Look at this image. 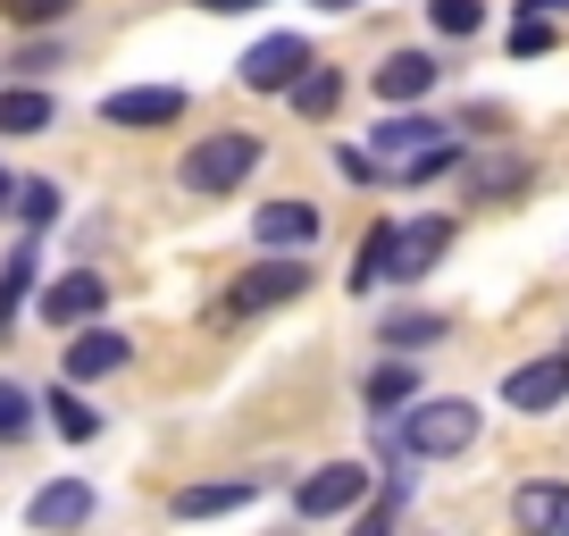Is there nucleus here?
<instances>
[{"label": "nucleus", "mask_w": 569, "mask_h": 536, "mask_svg": "<svg viewBox=\"0 0 569 536\" xmlns=\"http://www.w3.org/2000/svg\"><path fill=\"white\" fill-rule=\"evenodd\" d=\"M393 445H402V461H452V453L478 445V403H461V394H419V403L393 419Z\"/></svg>", "instance_id": "1"}, {"label": "nucleus", "mask_w": 569, "mask_h": 536, "mask_svg": "<svg viewBox=\"0 0 569 536\" xmlns=\"http://www.w3.org/2000/svg\"><path fill=\"white\" fill-rule=\"evenodd\" d=\"M251 168H260V135L227 126V135H201V143L177 160V185H184V193H201V201H218V193H234Z\"/></svg>", "instance_id": "2"}, {"label": "nucleus", "mask_w": 569, "mask_h": 536, "mask_svg": "<svg viewBox=\"0 0 569 536\" xmlns=\"http://www.w3.org/2000/svg\"><path fill=\"white\" fill-rule=\"evenodd\" d=\"M293 294H310V268L293 260V251H277V260L243 268V277H234V286L218 294V319H227V327H243V319H260V310L293 302Z\"/></svg>", "instance_id": "3"}, {"label": "nucleus", "mask_w": 569, "mask_h": 536, "mask_svg": "<svg viewBox=\"0 0 569 536\" xmlns=\"http://www.w3.org/2000/svg\"><path fill=\"white\" fill-rule=\"evenodd\" d=\"M369 495H377L369 461H319L302 486H293V512H302V519H352Z\"/></svg>", "instance_id": "4"}, {"label": "nucleus", "mask_w": 569, "mask_h": 536, "mask_svg": "<svg viewBox=\"0 0 569 536\" xmlns=\"http://www.w3.org/2000/svg\"><path fill=\"white\" fill-rule=\"evenodd\" d=\"M310 68H319V59H310L302 34H268V42H251V51H243V68H234V76H243L251 92H293Z\"/></svg>", "instance_id": "5"}, {"label": "nucleus", "mask_w": 569, "mask_h": 536, "mask_svg": "<svg viewBox=\"0 0 569 536\" xmlns=\"http://www.w3.org/2000/svg\"><path fill=\"white\" fill-rule=\"evenodd\" d=\"M436 143H452L445 118H427V109H393V118L369 135V160H377V168H410L419 151H436Z\"/></svg>", "instance_id": "6"}, {"label": "nucleus", "mask_w": 569, "mask_h": 536, "mask_svg": "<svg viewBox=\"0 0 569 536\" xmlns=\"http://www.w3.org/2000/svg\"><path fill=\"white\" fill-rule=\"evenodd\" d=\"M126 360H134V344H126L118 327H76L68 353H59V377H68V386H92V377H118Z\"/></svg>", "instance_id": "7"}, {"label": "nucleus", "mask_w": 569, "mask_h": 536, "mask_svg": "<svg viewBox=\"0 0 569 536\" xmlns=\"http://www.w3.org/2000/svg\"><path fill=\"white\" fill-rule=\"evenodd\" d=\"M502 403H511V411H561L569 403V353L519 360V369L502 377Z\"/></svg>", "instance_id": "8"}, {"label": "nucleus", "mask_w": 569, "mask_h": 536, "mask_svg": "<svg viewBox=\"0 0 569 536\" xmlns=\"http://www.w3.org/2000/svg\"><path fill=\"white\" fill-rule=\"evenodd\" d=\"M101 302H109V286H101V277H92V268H68V277H59V286L42 294V319L76 336V327H101Z\"/></svg>", "instance_id": "9"}, {"label": "nucleus", "mask_w": 569, "mask_h": 536, "mask_svg": "<svg viewBox=\"0 0 569 536\" xmlns=\"http://www.w3.org/2000/svg\"><path fill=\"white\" fill-rule=\"evenodd\" d=\"M101 118L109 126H177L184 118V92L177 85H126V92H109V101H101Z\"/></svg>", "instance_id": "10"}, {"label": "nucleus", "mask_w": 569, "mask_h": 536, "mask_svg": "<svg viewBox=\"0 0 569 536\" xmlns=\"http://www.w3.org/2000/svg\"><path fill=\"white\" fill-rule=\"evenodd\" d=\"M511 528H519V536H569V486L528 478V486L511 495Z\"/></svg>", "instance_id": "11"}, {"label": "nucleus", "mask_w": 569, "mask_h": 536, "mask_svg": "<svg viewBox=\"0 0 569 536\" xmlns=\"http://www.w3.org/2000/svg\"><path fill=\"white\" fill-rule=\"evenodd\" d=\"M251 235H260L268 251H310L319 244V210H310V201H260Z\"/></svg>", "instance_id": "12"}, {"label": "nucleus", "mask_w": 569, "mask_h": 536, "mask_svg": "<svg viewBox=\"0 0 569 536\" xmlns=\"http://www.w3.org/2000/svg\"><path fill=\"white\" fill-rule=\"evenodd\" d=\"M26 519H34L42 536H59V528H84V519H92V486H84V478H51L34 503H26Z\"/></svg>", "instance_id": "13"}, {"label": "nucleus", "mask_w": 569, "mask_h": 536, "mask_svg": "<svg viewBox=\"0 0 569 536\" xmlns=\"http://www.w3.org/2000/svg\"><path fill=\"white\" fill-rule=\"evenodd\" d=\"M251 495H260V478H201V486H177L168 512L177 519H227V512H243Z\"/></svg>", "instance_id": "14"}, {"label": "nucleus", "mask_w": 569, "mask_h": 536, "mask_svg": "<svg viewBox=\"0 0 569 536\" xmlns=\"http://www.w3.org/2000/svg\"><path fill=\"white\" fill-rule=\"evenodd\" d=\"M445 251H452V218H419V227L393 235V277L410 286V277H427V268L445 260Z\"/></svg>", "instance_id": "15"}, {"label": "nucleus", "mask_w": 569, "mask_h": 536, "mask_svg": "<svg viewBox=\"0 0 569 536\" xmlns=\"http://www.w3.org/2000/svg\"><path fill=\"white\" fill-rule=\"evenodd\" d=\"M436 76H445V68H436L427 51H393L386 68H377V92H386L393 109H419L427 92H436Z\"/></svg>", "instance_id": "16"}, {"label": "nucleus", "mask_w": 569, "mask_h": 536, "mask_svg": "<svg viewBox=\"0 0 569 536\" xmlns=\"http://www.w3.org/2000/svg\"><path fill=\"white\" fill-rule=\"evenodd\" d=\"M360 394H369V411L377 419H393V411H410V403H419V360H377L369 377H360Z\"/></svg>", "instance_id": "17"}, {"label": "nucleus", "mask_w": 569, "mask_h": 536, "mask_svg": "<svg viewBox=\"0 0 569 536\" xmlns=\"http://www.w3.org/2000/svg\"><path fill=\"white\" fill-rule=\"evenodd\" d=\"M519 193H528V160H511V151L469 160V201H519Z\"/></svg>", "instance_id": "18"}, {"label": "nucleus", "mask_w": 569, "mask_h": 536, "mask_svg": "<svg viewBox=\"0 0 569 536\" xmlns=\"http://www.w3.org/2000/svg\"><path fill=\"white\" fill-rule=\"evenodd\" d=\"M402 503H410V461H402V469H393V478L352 512V536H393V528H402Z\"/></svg>", "instance_id": "19"}, {"label": "nucleus", "mask_w": 569, "mask_h": 536, "mask_svg": "<svg viewBox=\"0 0 569 536\" xmlns=\"http://www.w3.org/2000/svg\"><path fill=\"white\" fill-rule=\"evenodd\" d=\"M377 336H386L393 360H419V353H436V344H445V310H402V319H386Z\"/></svg>", "instance_id": "20"}, {"label": "nucleus", "mask_w": 569, "mask_h": 536, "mask_svg": "<svg viewBox=\"0 0 569 536\" xmlns=\"http://www.w3.org/2000/svg\"><path fill=\"white\" fill-rule=\"evenodd\" d=\"M59 109H51V92L42 85H0V135H42Z\"/></svg>", "instance_id": "21"}, {"label": "nucleus", "mask_w": 569, "mask_h": 536, "mask_svg": "<svg viewBox=\"0 0 569 536\" xmlns=\"http://www.w3.org/2000/svg\"><path fill=\"white\" fill-rule=\"evenodd\" d=\"M34 244H26V251H9V268H0V344H9V327H18V310L26 302H34Z\"/></svg>", "instance_id": "22"}, {"label": "nucleus", "mask_w": 569, "mask_h": 536, "mask_svg": "<svg viewBox=\"0 0 569 536\" xmlns=\"http://www.w3.org/2000/svg\"><path fill=\"white\" fill-rule=\"evenodd\" d=\"M42 403H51V428L68 436V445H92V436H101V411H92V403H76V386H68V377H59V386L42 394Z\"/></svg>", "instance_id": "23"}, {"label": "nucleus", "mask_w": 569, "mask_h": 536, "mask_svg": "<svg viewBox=\"0 0 569 536\" xmlns=\"http://www.w3.org/2000/svg\"><path fill=\"white\" fill-rule=\"evenodd\" d=\"M393 235H402L393 218H386V227H369V244H360V268H352V294H369V286H386V277H393Z\"/></svg>", "instance_id": "24"}, {"label": "nucleus", "mask_w": 569, "mask_h": 536, "mask_svg": "<svg viewBox=\"0 0 569 536\" xmlns=\"http://www.w3.org/2000/svg\"><path fill=\"white\" fill-rule=\"evenodd\" d=\"M0 18L18 26V34H42V26H68L76 0H0Z\"/></svg>", "instance_id": "25"}, {"label": "nucleus", "mask_w": 569, "mask_h": 536, "mask_svg": "<svg viewBox=\"0 0 569 536\" xmlns=\"http://www.w3.org/2000/svg\"><path fill=\"white\" fill-rule=\"evenodd\" d=\"M26 436H34V394L0 377V445H26Z\"/></svg>", "instance_id": "26"}, {"label": "nucleus", "mask_w": 569, "mask_h": 536, "mask_svg": "<svg viewBox=\"0 0 569 536\" xmlns=\"http://www.w3.org/2000/svg\"><path fill=\"white\" fill-rule=\"evenodd\" d=\"M427 26L461 42V34H478V26H486V0H427Z\"/></svg>", "instance_id": "27"}, {"label": "nucleus", "mask_w": 569, "mask_h": 536, "mask_svg": "<svg viewBox=\"0 0 569 536\" xmlns=\"http://www.w3.org/2000/svg\"><path fill=\"white\" fill-rule=\"evenodd\" d=\"M336 101H343V76L336 68H310L302 85H293V109H302V118H327Z\"/></svg>", "instance_id": "28"}, {"label": "nucleus", "mask_w": 569, "mask_h": 536, "mask_svg": "<svg viewBox=\"0 0 569 536\" xmlns=\"http://www.w3.org/2000/svg\"><path fill=\"white\" fill-rule=\"evenodd\" d=\"M9 210H18L26 227H51L59 218V185L51 177H18V201H9Z\"/></svg>", "instance_id": "29"}, {"label": "nucleus", "mask_w": 569, "mask_h": 536, "mask_svg": "<svg viewBox=\"0 0 569 536\" xmlns=\"http://www.w3.org/2000/svg\"><path fill=\"white\" fill-rule=\"evenodd\" d=\"M9 68H18V85H42L51 68H68V51H59V42H26V51L9 59Z\"/></svg>", "instance_id": "30"}, {"label": "nucleus", "mask_w": 569, "mask_h": 536, "mask_svg": "<svg viewBox=\"0 0 569 536\" xmlns=\"http://www.w3.org/2000/svg\"><path fill=\"white\" fill-rule=\"evenodd\" d=\"M536 51H552V18H519L511 26V59H536Z\"/></svg>", "instance_id": "31"}, {"label": "nucleus", "mask_w": 569, "mask_h": 536, "mask_svg": "<svg viewBox=\"0 0 569 536\" xmlns=\"http://www.w3.org/2000/svg\"><path fill=\"white\" fill-rule=\"evenodd\" d=\"M201 18H243V9H260V0H193Z\"/></svg>", "instance_id": "32"}, {"label": "nucleus", "mask_w": 569, "mask_h": 536, "mask_svg": "<svg viewBox=\"0 0 569 536\" xmlns=\"http://www.w3.org/2000/svg\"><path fill=\"white\" fill-rule=\"evenodd\" d=\"M9 201H18V177H9V168H0V218H9Z\"/></svg>", "instance_id": "33"}, {"label": "nucleus", "mask_w": 569, "mask_h": 536, "mask_svg": "<svg viewBox=\"0 0 569 536\" xmlns=\"http://www.w3.org/2000/svg\"><path fill=\"white\" fill-rule=\"evenodd\" d=\"M310 9H327V18H343V9H360V0H310Z\"/></svg>", "instance_id": "34"}]
</instances>
